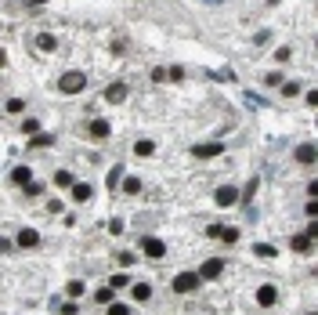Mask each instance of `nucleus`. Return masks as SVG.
<instances>
[{"instance_id": "obj_13", "label": "nucleus", "mask_w": 318, "mask_h": 315, "mask_svg": "<svg viewBox=\"0 0 318 315\" xmlns=\"http://www.w3.org/2000/svg\"><path fill=\"white\" fill-rule=\"evenodd\" d=\"M109 131H112V127H109V120H101V116H98V120H91V138H98V141H101V138H109Z\"/></svg>"}, {"instance_id": "obj_32", "label": "nucleus", "mask_w": 318, "mask_h": 315, "mask_svg": "<svg viewBox=\"0 0 318 315\" xmlns=\"http://www.w3.org/2000/svg\"><path fill=\"white\" fill-rule=\"evenodd\" d=\"M253 192H257V178H253V181L246 185V192H243V196H238V200H253Z\"/></svg>"}, {"instance_id": "obj_14", "label": "nucleus", "mask_w": 318, "mask_h": 315, "mask_svg": "<svg viewBox=\"0 0 318 315\" xmlns=\"http://www.w3.org/2000/svg\"><path fill=\"white\" fill-rule=\"evenodd\" d=\"M257 301H260V308H271V304L278 301V294H275V286H260V290H257Z\"/></svg>"}, {"instance_id": "obj_1", "label": "nucleus", "mask_w": 318, "mask_h": 315, "mask_svg": "<svg viewBox=\"0 0 318 315\" xmlns=\"http://www.w3.org/2000/svg\"><path fill=\"white\" fill-rule=\"evenodd\" d=\"M84 87H87V76L76 72V69H72V72H62V80H58V91H62V94H80Z\"/></svg>"}, {"instance_id": "obj_30", "label": "nucleus", "mask_w": 318, "mask_h": 315, "mask_svg": "<svg viewBox=\"0 0 318 315\" xmlns=\"http://www.w3.org/2000/svg\"><path fill=\"white\" fill-rule=\"evenodd\" d=\"M282 94H286V98H297V94H300V84H286Z\"/></svg>"}, {"instance_id": "obj_29", "label": "nucleus", "mask_w": 318, "mask_h": 315, "mask_svg": "<svg viewBox=\"0 0 318 315\" xmlns=\"http://www.w3.org/2000/svg\"><path fill=\"white\" fill-rule=\"evenodd\" d=\"M22 131H25V134H36V131H40V124H36V120H33V116H29V120L22 124Z\"/></svg>"}, {"instance_id": "obj_15", "label": "nucleus", "mask_w": 318, "mask_h": 315, "mask_svg": "<svg viewBox=\"0 0 318 315\" xmlns=\"http://www.w3.org/2000/svg\"><path fill=\"white\" fill-rule=\"evenodd\" d=\"M11 181H15V185H29V181H33V171H29V167H15V171H11Z\"/></svg>"}, {"instance_id": "obj_17", "label": "nucleus", "mask_w": 318, "mask_h": 315, "mask_svg": "<svg viewBox=\"0 0 318 315\" xmlns=\"http://www.w3.org/2000/svg\"><path fill=\"white\" fill-rule=\"evenodd\" d=\"M297 160L300 163H314V145H297Z\"/></svg>"}, {"instance_id": "obj_2", "label": "nucleus", "mask_w": 318, "mask_h": 315, "mask_svg": "<svg viewBox=\"0 0 318 315\" xmlns=\"http://www.w3.org/2000/svg\"><path fill=\"white\" fill-rule=\"evenodd\" d=\"M199 283H203V279H199V272H181L177 279H174V290L177 294H195Z\"/></svg>"}, {"instance_id": "obj_8", "label": "nucleus", "mask_w": 318, "mask_h": 315, "mask_svg": "<svg viewBox=\"0 0 318 315\" xmlns=\"http://www.w3.org/2000/svg\"><path fill=\"white\" fill-rule=\"evenodd\" d=\"M123 98H127V84H109V87H105V102H109V105H119Z\"/></svg>"}, {"instance_id": "obj_6", "label": "nucleus", "mask_w": 318, "mask_h": 315, "mask_svg": "<svg viewBox=\"0 0 318 315\" xmlns=\"http://www.w3.org/2000/svg\"><path fill=\"white\" fill-rule=\"evenodd\" d=\"M235 203H238V188H231V185L217 188V207H235Z\"/></svg>"}, {"instance_id": "obj_25", "label": "nucleus", "mask_w": 318, "mask_h": 315, "mask_svg": "<svg viewBox=\"0 0 318 315\" xmlns=\"http://www.w3.org/2000/svg\"><path fill=\"white\" fill-rule=\"evenodd\" d=\"M55 185H72V174H69V171H58V174H55Z\"/></svg>"}, {"instance_id": "obj_16", "label": "nucleus", "mask_w": 318, "mask_h": 315, "mask_svg": "<svg viewBox=\"0 0 318 315\" xmlns=\"http://www.w3.org/2000/svg\"><path fill=\"white\" fill-rule=\"evenodd\" d=\"M130 294H134V301H141V304H145V301L152 297V286H148V283H134V290H130Z\"/></svg>"}, {"instance_id": "obj_26", "label": "nucleus", "mask_w": 318, "mask_h": 315, "mask_svg": "<svg viewBox=\"0 0 318 315\" xmlns=\"http://www.w3.org/2000/svg\"><path fill=\"white\" fill-rule=\"evenodd\" d=\"M112 294H116V290H112V286H105V290H98V294H94V297H98V301H101V304H109V301H112Z\"/></svg>"}, {"instance_id": "obj_24", "label": "nucleus", "mask_w": 318, "mask_h": 315, "mask_svg": "<svg viewBox=\"0 0 318 315\" xmlns=\"http://www.w3.org/2000/svg\"><path fill=\"white\" fill-rule=\"evenodd\" d=\"M109 315H130V308H127V304H116V301H109Z\"/></svg>"}, {"instance_id": "obj_11", "label": "nucleus", "mask_w": 318, "mask_h": 315, "mask_svg": "<svg viewBox=\"0 0 318 315\" xmlns=\"http://www.w3.org/2000/svg\"><path fill=\"white\" fill-rule=\"evenodd\" d=\"M94 196V188L87 185V181H72V200H80V203H87Z\"/></svg>"}, {"instance_id": "obj_5", "label": "nucleus", "mask_w": 318, "mask_h": 315, "mask_svg": "<svg viewBox=\"0 0 318 315\" xmlns=\"http://www.w3.org/2000/svg\"><path fill=\"white\" fill-rule=\"evenodd\" d=\"M192 152L199 156V160H210V156H221L224 152V145L221 141H206V145H192Z\"/></svg>"}, {"instance_id": "obj_12", "label": "nucleus", "mask_w": 318, "mask_h": 315, "mask_svg": "<svg viewBox=\"0 0 318 315\" xmlns=\"http://www.w3.org/2000/svg\"><path fill=\"white\" fill-rule=\"evenodd\" d=\"M47 145H55V134H44V131L29 134V149H47Z\"/></svg>"}, {"instance_id": "obj_28", "label": "nucleus", "mask_w": 318, "mask_h": 315, "mask_svg": "<svg viewBox=\"0 0 318 315\" xmlns=\"http://www.w3.org/2000/svg\"><path fill=\"white\" fill-rule=\"evenodd\" d=\"M109 232H112V235L123 232V217H112V221H109Z\"/></svg>"}, {"instance_id": "obj_4", "label": "nucleus", "mask_w": 318, "mask_h": 315, "mask_svg": "<svg viewBox=\"0 0 318 315\" xmlns=\"http://www.w3.org/2000/svg\"><path fill=\"white\" fill-rule=\"evenodd\" d=\"M221 272H224V261H221V257H210L203 268H199V279H217Z\"/></svg>"}, {"instance_id": "obj_19", "label": "nucleus", "mask_w": 318, "mask_h": 315, "mask_svg": "<svg viewBox=\"0 0 318 315\" xmlns=\"http://www.w3.org/2000/svg\"><path fill=\"white\" fill-rule=\"evenodd\" d=\"M36 47H40V51H55V36H51V33H40V36H36Z\"/></svg>"}, {"instance_id": "obj_33", "label": "nucleus", "mask_w": 318, "mask_h": 315, "mask_svg": "<svg viewBox=\"0 0 318 315\" xmlns=\"http://www.w3.org/2000/svg\"><path fill=\"white\" fill-rule=\"evenodd\" d=\"M4 250H11V243H8V239H0V254H4Z\"/></svg>"}, {"instance_id": "obj_34", "label": "nucleus", "mask_w": 318, "mask_h": 315, "mask_svg": "<svg viewBox=\"0 0 318 315\" xmlns=\"http://www.w3.org/2000/svg\"><path fill=\"white\" fill-rule=\"evenodd\" d=\"M4 62H8V55H4V51H0V69H4Z\"/></svg>"}, {"instance_id": "obj_18", "label": "nucleus", "mask_w": 318, "mask_h": 315, "mask_svg": "<svg viewBox=\"0 0 318 315\" xmlns=\"http://www.w3.org/2000/svg\"><path fill=\"white\" fill-rule=\"evenodd\" d=\"M155 152V145L148 141V138H141V141H134V156H152Z\"/></svg>"}, {"instance_id": "obj_9", "label": "nucleus", "mask_w": 318, "mask_h": 315, "mask_svg": "<svg viewBox=\"0 0 318 315\" xmlns=\"http://www.w3.org/2000/svg\"><path fill=\"white\" fill-rule=\"evenodd\" d=\"M210 235H214V239H224V243H235V239H238V228H224V225H210Z\"/></svg>"}, {"instance_id": "obj_10", "label": "nucleus", "mask_w": 318, "mask_h": 315, "mask_svg": "<svg viewBox=\"0 0 318 315\" xmlns=\"http://www.w3.org/2000/svg\"><path fill=\"white\" fill-rule=\"evenodd\" d=\"M15 243H18V247H36V243H40V232H36V228H22V232L15 235Z\"/></svg>"}, {"instance_id": "obj_7", "label": "nucleus", "mask_w": 318, "mask_h": 315, "mask_svg": "<svg viewBox=\"0 0 318 315\" xmlns=\"http://www.w3.org/2000/svg\"><path fill=\"white\" fill-rule=\"evenodd\" d=\"M311 239H314V225H311L307 232L293 235V250H297V254H307V250H311Z\"/></svg>"}, {"instance_id": "obj_3", "label": "nucleus", "mask_w": 318, "mask_h": 315, "mask_svg": "<svg viewBox=\"0 0 318 315\" xmlns=\"http://www.w3.org/2000/svg\"><path fill=\"white\" fill-rule=\"evenodd\" d=\"M141 250H145V257H152V261L167 257V243L155 239V235H145V239H141Z\"/></svg>"}, {"instance_id": "obj_22", "label": "nucleus", "mask_w": 318, "mask_h": 315, "mask_svg": "<svg viewBox=\"0 0 318 315\" xmlns=\"http://www.w3.org/2000/svg\"><path fill=\"white\" fill-rule=\"evenodd\" d=\"M253 254H257V257H275V247H268V243H257V247H253Z\"/></svg>"}, {"instance_id": "obj_20", "label": "nucleus", "mask_w": 318, "mask_h": 315, "mask_svg": "<svg viewBox=\"0 0 318 315\" xmlns=\"http://www.w3.org/2000/svg\"><path fill=\"white\" fill-rule=\"evenodd\" d=\"M65 294H69V297H84V283H80V279H72V283L65 286Z\"/></svg>"}, {"instance_id": "obj_21", "label": "nucleus", "mask_w": 318, "mask_h": 315, "mask_svg": "<svg viewBox=\"0 0 318 315\" xmlns=\"http://www.w3.org/2000/svg\"><path fill=\"white\" fill-rule=\"evenodd\" d=\"M123 192H130V196L141 192V181H138V178H123Z\"/></svg>"}, {"instance_id": "obj_31", "label": "nucleus", "mask_w": 318, "mask_h": 315, "mask_svg": "<svg viewBox=\"0 0 318 315\" xmlns=\"http://www.w3.org/2000/svg\"><path fill=\"white\" fill-rule=\"evenodd\" d=\"M22 109H25L22 98H11V102H8V112H22Z\"/></svg>"}, {"instance_id": "obj_23", "label": "nucleus", "mask_w": 318, "mask_h": 315, "mask_svg": "<svg viewBox=\"0 0 318 315\" xmlns=\"http://www.w3.org/2000/svg\"><path fill=\"white\" fill-rule=\"evenodd\" d=\"M119 174H123V167H112V174L105 178V181H109V188H116L119 181H123V178H119Z\"/></svg>"}, {"instance_id": "obj_27", "label": "nucleus", "mask_w": 318, "mask_h": 315, "mask_svg": "<svg viewBox=\"0 0 318 315\" xmlns=\"http://www.w3.org/2000/svg\"><path fill=\"white\" fill-rule=\"evenodd\" d=\"M289 58H293L289 47H278V51H275V62H289Z\"/></svg>"}]
</instances>
